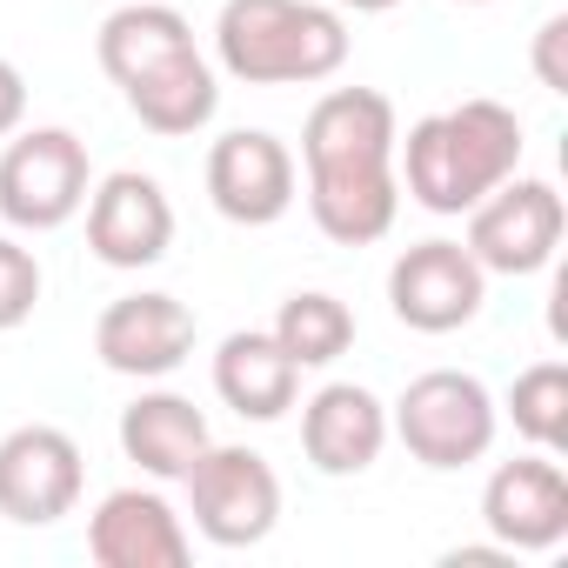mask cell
<instances>
[{"mask_svg": "<svg viewBox=\"0 0 568 568\" xmlns=\"http://www.w3.org/2000/svg\"><path fill=\"white\" fill-rule=\"evenodd\" d=\"M395 101L382 88H335L302 121V168H308V214L328 241L368 247L402 214L395 181Z\"/></svg>", "mask_w": 568, "mask_h": 568, "instance_id": "1", "label": "cell"}, {"mask_svg": "<svg viewBox=\"0 0 568 568\" xmlns=\"http://www.w3.org/2000/svg\"><path fill=\"white\" fill-rule=\"evenodd\" d=\"M515 168H521V114L481 94L448 114H422L408 141H395V181L428 214H468Z\"/></svg>", "mask_w": 568, "mask_h": 568, "instance_id": "2", "label": "cell"}, {"mask_svg": "<svg viewBox=\"0 0 568 568\" xmlns=\"http://www.w3.org/2000/svg\"><path fill=\"white\" fill-rule=\"evenodd\" d=\"M214 61L241 88H315L348 61V21L322 0H227Z\"/></svg>", "mask_w": 568, "mask_h": 568, "instance_id": "3", "label": "cell"}, {"mask_svg": "<svg viewBox=\"0 0 568 568\" xmlns=\"http://www.w3.org/2000/svg\"><path fill=\"white\" fill-rule=\"evenodd\" d=\"M495 428H501V408H495L488 382L468 375V368H428V375H415L402 388L395 415H388V435H402V448L422 468H435V475L481 462L495 448Z\"/></svg>", "mask_w": 568, "mask_h": 568, "instance_id": "4", "label": "cell"}, {"mask_svg": "<svg viewBox=\"0 0 568 568\" xmlns=\"http://www.w3.org/2000/svg\"><path fill=\"white\" fill-rule=\"evenodd\" d=\"M94 168L88 141L68 128H14L8 154H0V221L21 234H54L88 207Z\"/></svg>", "mask_w": 568, "mask_h": 568, "instance_id": "5", "label": "cell"}, {"mask_svg": "<svg viewBox=\"0 0 568 568\" xmlns=\"http://www.w3.org/2000/svg\"><path fill=\"white\" fill-rule=\"evenodd\" d=\"M187 481V515L214 548H254L281 521V475L254 448H221L207 442L201 462L181 475Z\"/></svg>", "mask_w": 568, "mask_h": 568, "instance_id": "6", "label": "cell"}, {"mask_svg": "<svg viewBox=\"0 0 568 568\" xmlns=\"http://www.w3.org/2000/svg\"><path fill=\"white\" fill-rule=\"evenodd\" d=\"M561 227H568V207L548 181H528V174H508L495 194H481L468 207V254L481 261V274H541L561 247Z\"/></svg>", "mask_w": 568, "mask_h": 568, "instance_id": "7", "label": "cell"}, {"mask_svg": "<svg viewBox=\"0 0 568 568\" xmlns=\"http://www.w3.org/2000/svg\"><path fill=\"white\" fill-rule=\"evenodd\" d=\"M488 274L462 241H415L388 267V308L415 335H455L481 315Z\"/></svg>", "mask_w": 568, "mask_h": 568, "instance_id": "8", "label": "cell"}, {"mask_svg": "<svg viewBox=\"0 0 568 568\" xmlns=\"http://www.w3.org/2000/svg\"><path fill=\"white\" fill-rule=\"evenodd\" d=\"M81 442L54 422H21L0 435V515L21 528H54L81 501Z\"/></svg>", "mask_w": 568, "mask_h": 568, "instance_id": "9", "label": "cell"}, {"mask_svg": "<svg viewBox=\"0 0 568 568\" xmlns=\"http://www.w3.org/2000/svg\"><path fill=\"white\" fill-rule=\"evenodd\" d=\"M295 181H302V168H295L288 141L267 128H234L207 148V201L234 227H274L295 207Z\"/></svg>", "mask_w": 568, "mask_h": 568, "instance_id": "10", "label": "cell"}, {"mask_svg": "<svg viewBox=\"0 0 568 568\" xmlns=\"http://www.w3.org/2000/svg\"><path fill=\"white\" fill-rule=\"evenodd\" d=\"M88 247L101 267H121V274H141L154 261H168L174 247V207L161 194L154 174H108L101 187H88Z\"/></svg>", "mask_w": 568, "mask_h": 568, "instance_id": "11", "label": "cell"}, {"mask_svg": "<svg viewBox=\"0 0 568 568\" xmlns=\"http://www.w3.org/2000/svg\"><path fill=\"white\" fill-rule=\"evenodd\" d=\"M481 521L508 555H548L568 535V475L555 455H521L501 462L481 488Z\"/></svg>", "mask_w": 568, "mask_h": 568, "instance_id": "12", "label": "cell"}, {"mask_svg": "<svg viewBox=\"0 0 568 568\" xmlns=\"http://www.w3.org/2000/svg\"><path fill=\"white\" fill-rule=\"evenodd\" d=\"M94 355L128 382H161L194 355V308L174 295H121L94 322Z\"/></svg>", "mask_w": 568, "mask_h": 568, "instance_id": "13", "label": "cell"}, {"mask_svg": "<svg viewBox=\"0 0 568 568\" xmlns=\"http://www.w3.org/2000/svg\"><path fill=\"white\" fill-rule=\"evenodd\" d=\"M88 555L101 568H187L194 541L168 495L154 488H114L88 515Z\"/></svg>", "mask_w": 568, "mask_h": 568, "instance_id": "14", "label": "cell"}, {"mask_svg": "<svg viewBox=\"0 0 568 568\" xmlns=\"http://www.w3.org/2000/svg\"><path fill=\"white\" fill-rule=\"evenodd\" d=\"M388 448V402L362 382H328L302 402V455L315 475H368Z\"/></svg>", "mask_w": 568, "mask_h": 568, "instance_id": "15", "label": "cell"}, {"mask_svg": "<svg viewBox=\"0 0 568 568\" xmlns=\"http://www.w3.org/2000/svg\"><path fill=\"white\" fill-rule=\"evenodd\" d=\"M214 395L241 415V422H281L302 402V368L288 362L274 335L241 328L214 348Z\"/></svg>", "mask_w": 568, "mask_h": 568, "instance_id": "16", "label": "cell"}, {"mask_svg": "<svg viewBox=\"0 0 568 568\" xmlns=\"http://www.w3.org/2000/svg\"><path fill=\"white\" fill-rule=\"evenodd\" d=\"M207 442H214V435H207V415H201L187 395L154 388V395H141V402L121 408V455H128L141 475H154V481H181V475L201 462Z\"/></svg>", "mask_w": 568, "mask_h": 568, "instance_id": "17", "label": "cell"}, {"mask_svg": "<svg viewBox=\"0 0 568 568\" xmlns=\"http://www.w3.org/2000/svg\"><path fill=\"white\" fill-rule=\"evenodd\" d=\"M121 94H128V108H134V121H141L148 134H161V141H181V134H201V128L214 121V108H221V81H214V68L201 61V48H187V54H174V61H161L154 74H141V81H128Z\"/></svg>", "mask_w": 568, "mask_h": 568, "instance_id": "18", "label": "cell"}, {"mask_svg": "<svg viewBox=\"0 0 568 568\" xmlns=\"http://www.w3.org/2000/svg\"><path fill=\"white\" fill-rule=\"evenodd\" d=\"M187 48H194L187 14H181V8H161V0H128V8H114V14L101 21V41H94L101 74H108L114 88L154 74L161 61H174V54H187Z\"/></svg>", "mask_w": 568, "mask_h": 568, "instance_id": "19", "label": "cell"}, {"mask_svg": "<svg viewBox=\"0 0 568 568\" xmlns=\"http://www.w3.org/2000/svg\"><path fill=\"white\" fill-rule=\"evenodd\" d=\"M267 335L288 348L295 368H335V362L355 348V315H348V302L308 288V295H288V302H281V315H274Z\"/></svg>", "mask_w": 568, "mask_h": 568, "instance_id": "20", "label": "cell"}, {"mask_svg": "<svg viewBox=\"0 0 568 568\" xmlns=\"http://www.w3.org/2000/svg\"><path fill=\"white\" fill-rule=\"evenodd\" d=\"M501 408H508V422H515V435H521L528 448L561 455V448H568V362H535V368H521Z\"/></svg>", "mask_w": 568, "mask_h": 568, "instance_id": "21", "label": "cell"}, {"mask_svg": "<svg viewBox=\"0 0 568 568\" xmlns=\"http://www.w3.org/2000/svg\"><path fill=\"white\" fill-rule=\"evenodd\" d=\"M34 308H41V261H34V247L0 234V335L21 328Z\"/></svg>", "mask_w": 568, "mask_h": 568, "instance_id": "22", "label": "cell"}, {"mask_svg": "<svg viewBox=\"0 0 568 568\" xmlns=\"http://www.w3.org/2000/svg\"><path fill=\"white\" fill-rule=\"evenodd\" d=\"M535 81L548 94H568V14H548L535 34Z\"/></svg>", "mask_w": 568, "mask_h": 568, "instance_id": "23", "label": "cell"}, {"mask_svg": "<svg viewBox=\"0 0 568 568\" xmlns=\"http://www.w3.org/2000/svg\"><path fill=\"white\" fill-rule=\"evenodd\" d=\"M21 121H28V74L14 61H0V141H8Z\"/></svg>", "mask_w": 568, "mask_h": 568, "instance_id": "24", "label": "cell"}, {"mask_svg": "<svg viewBox=\"0 0 568 568\" xmlns=\"http://www.w3.org/2000/svg\"><path fill=\"white\" fill-rule=\"evenodd\" d=\"M342 8H355V14H388V8H402V0H342Z\"/></svg>", "mask_w": 568, "mask_h": 568, "instance_id": "25", "label": "cell"}, {"mask_svg": "<svg viewBox=\"0 0 568 568\" xmlns=\"http://www.w3.org/2000/svg\"><path fill=\"white\" fill-rule=\"evenodd\" d=\"M462 8H488V0H462Z\"/></svg>", "mask_w": 568, "mask_h": 568, "instance_id": "26", "label": "cell"}]
</instances>
